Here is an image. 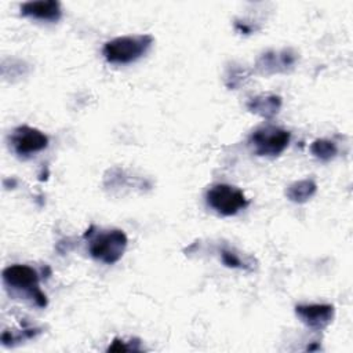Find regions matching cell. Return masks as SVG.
I'll use <instances>...</instances> for the list:
<instances>
[{
  "label": "cell",
  "mask_w": 353,
  "mask_h": 353,
  "mask_svg": "<svg viewBox=\"0 0 353 353\" xmlns=\"http://www.w3.org/2000/svg\"><path fill=\"white\" fill-rule=\"evenodd\" d=\"M10 146L17 156L26 159L44 150L48 146V137L37 128L19 125L10 135Z\"/></svg>",
  "instance_id": "obj_6"
},
{
  "label": "cell",
  "mask_w": 353,
  "mask_h": 353,
  "mask_svg": "<svg viewBox=\"0 0 353 353\" xmlns=\"http://www.w3.org/2000/svg\"><path fill=\"white\" fill-rule=\"evenodd\" d=\"M94 226H90V229L84 233V237H91L88 244V252L90 255L106 265L116 263L124 254L128 239L125 233L120 229H110V230H102L94 236Z\"/></svg>",
  "instance_id": "obj_2"
},
{
  "label": "cell",
  "mask_w": 353,
  "mask_h": 353,
  "mask_svg": "<svg viewBox=\"0 0 353 353\" xmlns=\"http://www.w3.org/2000/svg\"><path fill=\"white\" fill-rule=\"evenodd\" d=\"M281 103H283V101L279 95H274V94L258 95V97L251 98L247 102V109L251 113L259 114L265 119H272L281 109Z\"/></svg>",
  "instance_id": "obj_10"
},
{
  "label": "cell",
  "mask_w": 353,
  "mask_h": 353,
  "mask_svg": "<svg viewBox=\"0 0 353 353\" xmlns=\"http://www.w3.org/2000/svg\"><path fill=\"white\" fill-rule=\"evenodd\" d=\"M207 204L219 215L232 216L248 205L241 189L229 183H215L205 193Z\"/></svg>",
  "instance_id": "obj_4"
},
{
  "label": "cell",
  "mask_w": 353,
  "mask_h": 353,
  "mask_svg": "<svg viewBox=\"0 0 353 353\" xmlns=\"http://www.w3.org/2000/svg\"><path fill=\"white\" fill-rule=\"evenodd\" d=\"M290 139V131L276 125H262L252 131L248 143L255 154L274 157L287 149Z\"/></svg>",
  "instance_id": "obj_5"
},
{
  "label": "cell",
  "mask_w": 353,
  "mask_h": 353,
  "mask_svg": "<svg viewBox=\"0 0 353 353\" xmlns=\"http://www.w3.org/2000/svg\"><path fill=\"white\" fill-rule=\"evenodd\" d=\"M154 39L152 34H130L109 40L102 54L109 63L125 65L143 57L152 47Z\"/></svg>",
  "instance_id": "obj_1"
},
{
  "label": "cell",
  "mask_w": 353,
  "mask_h": 353,
  "mask_svg": "<svg viewBox=\"0 0 353 353\" xmlns=\"http://www.w3.org/2000/svg\"><path fill=\"white\" fill-rule=\"evenodd\" d=\"M295 313L299 320L310 330L323 331L331 324L335 309L330 303H305L296 305Z\"/></svg>",
  "instance_id": "obj_7"
},
{
  "label": "cell",
  "mask_w": 353,
  "mask_h": 353,
  "mask_svg": "<svg viewBox=\"0 0 353 353\" xmlns=\"http://www.w3.org/2000/svg\"><path fill=\"white\" fill-rule=\"evenodd\" d=\"M298 59L296 52L291 48H284L280 51H266L263 52L258 61L256 68L263 74H273V73H284L294 68Z\"/></svg>",
  "instance_id": "obj_8"
},
{
  "label": "cell",
  "mask_w": 353,
  "mask_h": 353,
  "mask_svg": "<svg viewBox=\"0 0 353 353\" xmlns=\"http://www.w3.org/2000/svg\"><path fill=\"white\" fill-rule=\"evenodd\" d=\"M310 152L316 159H319L321 161H330L331 159H334L336 156L338 146L334 141L321 138V139H316L312 142Z\"/></svg>",
  "instance_id": "obj_12"
},
{
  "label": "cell",
  "mask_w": 353,
  "mask_h": 353,
  "mask_svg": "<svg viewBox=\"0 0 353 353\" xmlns=\"http://www.w3.org/2000/svg\"><path fill=\"white\" fill-rule=\"evenodd\" d=\"M3 281L7 290L32 298L40 307L47 306V296L39 288V274L33 268L19 263L11 265L3 270Z\"/></svg>",
  "instance_id": "obj_3"
},
{
  "label": "cell",
  "mask_w": 353,
  "mask_h": 353,
  "mask_svg": "<svg viewBox=\"0 0 353 353\" xmlns=\"http://www.w3.org/2000/svg\"><path fill=\"white\" fill-rule=\"evenodd\" d=\"M221 261L228 268H233V269H245L247 268L244 265V262L241 261V258L233 250H229V248L221 250Z\"/></svg>",
  "instance_id": "obj_14"
},
{
  "label": "cell",
  "mask_w": 353,
  "mask_h": 353,
  "mask_svg": "<svg viewBox=\"0 0 353 353\" xmlns=\"http://www.w3.org/2000/svg\"><path fill=\"white\" fill-rule=\"evenodd\" d=\"M21 14L23 17H30L33 19L57 22L62 17V10L59 1L55 0H39L26 1L21 6Z\"/></svg>",
  "instance_id": "obj_9"
},
{
  "label": "cell",
  "mask_w": 353,
  "mask_h": 353,
  "mask_svg": "<svg viewBox=\"0 0 353 353\" xmlns=\"http://www.w3.org/2000/svg\"><path fill=\"white\" fill-rule=\"evenodd\" d=\"M139 342H132V341H124L120 338H114L112 345H109L108 352H135V350H141V347L138 346Z\"/></svg>",
  "instance_id": "obj_15"
},
{
  "label": "cell",
  "mask_w": 353,
  "mask_h": 353,
  "mask_svg": "<svg viewBox=\"0 0 353 353\" xmlns=\"http://www.w3.org/2000/svg\"><path fill=\"white\" fill-rule=\"evenodd\" d=\"M40 331L37 328H28V330H22V332L19 334H14V331H3L1 334V343L8 346V345H14L17 342H22L25 339H30L33 336H36Z\"/></svg>",
  "instance_id": "obj_13"
},
{
  "label": "cell",
  "mask_w": 353,
  "mask_h": 353,
  "mask_svg": "<svg viewBox=\"0 0 353 353\" xmlns=\"http://www.w3.org/2000/svg\"><path fill=\"white\" fill-rule=\"evenodd\" d=\"M317 192V185L313 179H301L296 182H292L291 185L287 186L285 189V196L290 201L296 203V204H302L306 203L307 200H310Z\"/></svg>",
  "instance_id": "obj_11"
}]
</instances>
